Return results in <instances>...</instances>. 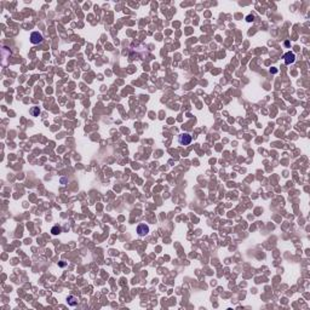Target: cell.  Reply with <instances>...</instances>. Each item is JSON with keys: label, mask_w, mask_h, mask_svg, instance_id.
<instances>
[{"label": "cell", "mask_w": 310, "mask_h": 310, "mask_svg": "<svg viewBox=\"0 0 310 310\" xmlns=\"http://www.w3.org/2000/svg\"><path fill=\"white\" fill-rule=\"evenodd\" d=\"M178 142L180 145H188L191 143V136L189 133H182L178 138Z\"/></svg>", "instance_id": "1"}, {"label": "cell", "mask_w": 310, "mask_h": 310, "mask_svg": "<svg viewBox=\"0 0 310 310\" xmlns=\"http://www.w3.org/2000/svg\"><path fill=\"white\" fill-rule=\"evenodd\" d=\"M43 41V35L38 32H34L30 34V43L32 44H39Z\"/></svg>", "instance_id": "2"}, {"label": "cell", "mask_w": 310, "mask_h": 310, "mask_svg": "<svg viewBox=\"0 0 310 310\" xmlns=\"http://www.w3.org/2000/svg\"><path fill=\"white\" fill-rule=\"evenodd\" d=\"M137 233H138L139 236H144V235H147L149 233V228L145 224H139L137 227Z\"/></svg>", "instance_id": "3"}, {"label": "cell", "mask_w": 310, "mask_h": 310, "mask_svg": "<svg viewBox=\"0 0 310 310\" xmlns=\"http://www.w3.org/2000/svg\"><path fill=\"white\" fill-rule=\"evenodd\" d=\"M283 58H285V63H286V64H291V63L295 62L296 56H295L293 52H287L285 56H283Z\"/></svg>", "instance_id": "4"}, {"label": "cell", "mask_w": 310, "mask_h": 310, "mask_svg": "<svg viewBox=\"0 0 310 310\" xmlns=\"http://www.w3.org/2000/svg\"><path fill=\"white\" fill-rule=\"evenodd\" d=\"M68 303H69L70 305H77V304H78V300H75L74 297L70 296V297H68Z\"/></svg>", "instance_id": "5"}, {"label": "cell", "mask_w": 310, "mask_h": 310, "mask_svg": "<svg viewBox=\"0 0 310 310\" xmlns=\"http://www.w3.org/2000/svg\"><path fill=\"white\" fill-rule=\"evenodd\" d=\"M61 233V228L60 227H54V228H52V234H60Z\"/></svg>", "instance_id": "6"}, {"label": "cell", "mask_w": 310, "mask_h": 310, "mask_svg": "<svg viewBox=\"0 0 310 310\" xmlns=\"http://www.w3.org/2000/svg\"><path fill=\"white\" fill-rule=\"evenodd\" d=\"M32 113H33V115L34 116H36L39 113H40V110H39V108H33V110H32Z\"/></svg>", "instance_id": "7"}]
</instances>
